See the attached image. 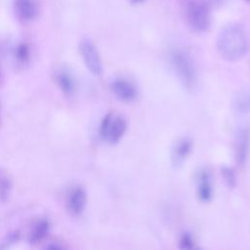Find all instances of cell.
I'll use <instances>...</instances> for the list:
<instances>
[{"mask_svg": "<svg viewBox=\"0 0 250 250\" xmlns=\"http://www.w3.org/2000/svg\"><path fill=\"white\" fill-rule=\"evenodd\" d=\"M187 21L193 31L198 33L207 31L211 25L209 8L199 1L190 2L187 8Z\"/></svg>", "mask_w": 250, "mask_h": 250, "instance_id": "4", "label": "cell"}, {"mask_svg": "<svg viewBox=\"0 0 250 250\" xmlns=\"http://www.w3.org/2000/svg\"><path fill=\"white\" fill-rule=\"evenodd\" d=\"M179 248L182 250H193L196 248V242L193 235L188 231H184L179 238Z\"/></svg>", "mask_w": 250, "mask_h": 250, "instance_id": "15", "label": "cell"}, {"mask_svg": "<svg viewBox=\"0 0 250 250\" xmlns=\"http://www.w3.org/2000/svg\"><path fill=\"white\" fill-rule=\"evenodd\" d=\"M250 153V128L240 127L234 137V157L239 166L245 165Z\"/></svg>", "mask_w": 250, "mask_h": 250, "instance_id": "8", "label": "cell"}, {"mask_svg": "<svg viewBox=\"0 0 250 250\" xmlns=\"http://www.w3.org/2000/svg\"><path fill=\"white\" fill-rule=\"evenodd\" d=\"M50 230V223L47 220H40L38 221L32 228L29 236L28 241L31 244H36L43 240Z\"/></svg>", "mask_w": 250, "mask_h": 250, "instance_id": "12", "label": "cell"}, {"mask_svg": "<svg viewBox=\"0 0 250 250\" xmlns=\"http://www.w3.org/2000/svg\"><path fill=\"white\" fill-rule=\"evenodd\" d=\"M17 60L21 62H25L29 59V48L25 43H21L16 48Z\"/></svg>", "mask_w": 250, "mask_h": 250, "instance_id": "19", "label": "cell"}, {"mask_svg": "<svg viewBox=\"0 0 250 250\" xmlns=\"http://www.w3.org/2000/svg\"><path fill=\"white\" fill-rule=\"evenodd\" d=\"M12 190V179L4 169L0 168V200L6 201Z\"/></svg>", "mask_w": 250, "mask_h": 250, "instance_id": "14", "label": "cell"}, {"mask_svg": "<svg viewBox=\"0 0 250 250\" xmlns=\"http://www.w3.org/2000/svg\"><path fill=\"white\" fill-rule=\"evenodd\" d=\"M20 238V232L18 230H14L9 232L1 241H0V248L6 249L12 246L15 242H17Z\"/></svg>", "mask_w": 250, "mask_h": 250, "instance_id": "18", "label": "cell"}, {"mask_svg": "<svg viewBox=\"0 0 250 250\" xmlns=\"http://www.w3.org/2000/svg\"><path fill=\"white\" fill-rule=\"evenodd\" d=\"M110 90L116 99L124 103L134 102L139 95L136 84L122 77L115 78L111 81Z\"/></svg>", "mask_w": 250, "mask_h": 250, "instance_id": "7", "label": "cell"}, {"mask_svg": "<svg viewBox=\"0 0 250 250\" xmlns=\"http://www.w3.org/2000/svg\"><path fill=\"white\" fill-rule=\"evenodd\" d=\"M57 82L62 92H63L65 95H70L75 90L74 78L68 71H60L57 75Z\"/></svg>", "mask_w": 250, "mask_h": 250, "instance_id": "13", "label": "cell"}, {"mask_svg": "<svg viewBox=\"0 0 250 250\" xmlns=\"http://www.w3.org/2000/svg\"><path fill=\"white\" fill-rule=\"evenodd\" d=\"M195 190L197 198L203 202H210L214 196L213 177L209 168L201 167L195 175Z\"/></svg>", "mask_w": 250, "mask_h": 250, "instance_id": "6", "label": "cell"}, {"mask_svg": "<svg viewBox=\"0 0 250 250\" xmlns=\"http://www.w3.org/2000/svg\"><path fill=\"white\" fill-rule=\"evenodd\" d=\"M247 1H250V0H247Z\"/></svg>", "mask_w": 250, "mask_h": 250, "instance_id": "21", "label": "cell"}, {"mask_svg": "<svg viewBox=\"0 0 250 250\" xmlns=\"http://www.w3.org/2000/svg\"><path fill=\"white\" fill-rule=\"evenodd\" d=\"M236 109L241 112H246L250 110V92L241 95L235 102Z\"/></svg>", "mask_w": 250, "mask_h": 250, "instance_id": "17", "label": "cell"}, {"mask_svg": "<svg viewBox=\"0 0 250 250\" xmlns=\"http://www.w3.org/2000/svg\"><path fill=\"white\" fill-rule=\"evenodd\" d=\"M221 175H222V178L227 187H229V188H232L235 187L236 174H235V171L233 170V168L229 167V166H224L221 169Z\"/></svg>", "mask_w": 250, "mask_h": 250, "instance_id": "16", "label": "cell"}, {"mask_svg": "<svg viewBox=\"0 0 250 250\" xmlns=\"http://www.w3.org/2000/svg\"><path fill=\"white\" fill-rule=\"evenodd\" d=\"M216 46L224 60L237 62L250 51V35L241 24L231 23L219 32Z\"/></svg>", "mask_w": 250, "mask_h": 250, "instance_id": "1", "label": "cell"}, {"mask_svg": "<svg viewBox=\"0 0 250 250\" xmlns=\"http://www.w3.org/2000/svg\"><path fill=\"white\" fill-rule=\"evenodd\" d=\"M86 204H87V193L85 189L81 187L75 188L69 195V199H68L69 210L75 215H81L85 210Z\"/></svg>", "mask_w": 250, "mask_h": 250, "instance_id": "11", "label": "cell"}, {"mask_svg": "<svg viewBox=\"0 0 250 250\" xmlns=\"http://www.w3.org/2000/svg\"><path fill=\"white\" fill-rule=\"evenodd\" d=\"M193 148V142L189 137L178 139L171 149V163L175 168L181 167L188 158Z\"/></svg>", "mask_w": 250, "mask_h": 250, "instance_id": "9", "label": "cell"}, {"mask_svg": "<svg viewBox=\"0 0 250 250\" xmlns=\"http://www.w3.org/2000/svg\"><path fill=\"white\" fill-rule=\"evenodd\" d=\"M79 50L89 71L96 76L101 75L104 69L103 62L94 42L90 38H83L80 42Z\"/></svg>", "mask_w": 250, "mask_h": 250, "instance_id": "5", "label": "cell"}, {"mask_svg": "<svg viewBox=\"0 0 250 250\" xmlns=\"http://www.w3.org/2000/svg\"><path fill=\"white\" fill-rule=\"evenodd\" d=\"M143 1H145V0H131V2H132V3H135V4H138V3H142Z\"/></svg>", "mask_w": 250, "mask_h": 250, "instance_id": "20", "label": "cell"}, {"mask_svg": "<svg viewBox=\"0 0 250 250\" xmlns=\"http://www.w3.org/2000/svg\"><path fill=\"white\" fill-rule=\"evenodd\" d=\"M15 12L21 20L29 21L38 16L39 8L35 0H16Z\"/></svg>", "mask_w": 250, "mask_h": 250, "instance_id": "10", "label": "cell"}, {"mask_svg": "<svg viewBox=\"0 0 250 250\" xmlns=\"http://www.w3.org/2000/svg\"><path fill=\"white\" fill-rule=\"evenodd\" d=\"M169 62L181 84L187 90H193L197 84V69L192 57L187 51L175 48L169 53Z\"/></svg>", "mask_w": 250, "mask_h": 250, "instance_id": "2", "label": "cell"}, {"mask_svg": "<svg viewBox=\"0 0 250 250\" xmlns=\"http://www.w3.org/2000/svg\"><path fill=\"white\" fill-rule=\"evenodd\" d=\"M128 128L127 120L118 113L109 112L102 120L99 133L100 137L107 144L118 143L125 135Z\"/></svg>", "mask_w": 250, "mask_h": 250, "instance_id": "3", "label": "cell"}]
</instances>
